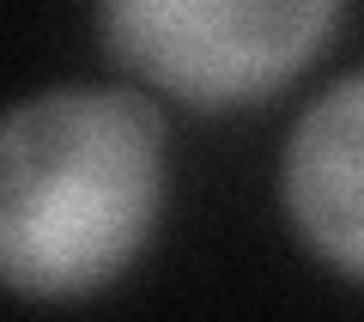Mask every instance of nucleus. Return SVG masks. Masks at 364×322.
<instances>
[{
  "label": "nucleus",
  "mask_w": 364,
  "mask_h": 322,
  "mask_svg": "<svg viewBox=\"0 0 364 322\" xmlns=\"http://www.w3.org/2000/svg\"><path fill=\"white\" fill-rule=\"evenodd\" d=\"M164 207V116L140 91L61 85L0 116V286L67 304L116 286Z\"/></svg>",
  "instance_id": "f257e3e1"
},
{
  "label": "nucleus",
  "mask_w": 364,
  "mask_h": 322,
  "mask_svg": "<svg viewBox=\"0 0 364 322\" xmlns=\"http://www.w3.org/2000/svg\"><path fill=\"white\" fill-rule=\"evenodd\" d=\"M346 0H97L134 79L195 110L261 103L322 55Z\"/></svg>",
  "instance_id": "f03ea898"
},
{
  "label": "nucleus",
  "mask_w": 364,
  "mask_h": 322,
  "mask_svg": "<svg viewBox=\"0 0 364 322\" xmlns=\"http://www.w3.org/2000/svg\"><path fill=\"white\" fill-rule=\"evenodd\" d=\"M279 201L304 249L364 286V67L298 116L279 158Z\"/></svg>",
  "instance_id": "7ed1b4c3"
}]
</instances>
